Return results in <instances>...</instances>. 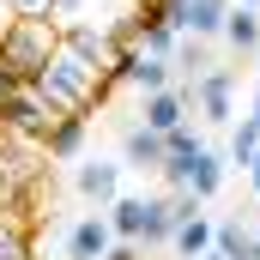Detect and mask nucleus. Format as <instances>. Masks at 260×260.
<instances>
[{
  "label": "nucleus",
  "mask_w": 260,
  "mask_h": 260,
  "mask_svg": "<svg viewBox=\"0 0 260 260\" xmlns=\"http://www.w3.org/2000/svg\"><path fill=\"white\" fill-rule=\"evenodd\" d=\"M212 248L224 260H254V230L242 224V218H218V230H212Z\"/></svg>",
  "instance_id": "obj_16"
},
{
  "label": "nucleus",
  "mask_w": 260,
  "mask_h": 260,
  "mask_svg": "<svg viewBox=\"0 0 260 260\" xmlns=\"http://www.w3.org/2000/svg\"><path fill=\"white\" fill-rule=\"evenodd\" d=\"M248 182H254V194H260V151H254V164H248Z\"/></svg>",
  "instance_id": "obj_27"
},
{
  "label": "nucleus",
  "mask_w": 260,
  "mask_h": 260,
  "mask_svg": "<svg viewBox=\"0 0 260 260\" xmlns=\"http://www.w3.org/2000/svg\"><path fill=\"white\" fill-rule=\"evenodd\" d=\"M121 157H127L133 170H164V164H170V139L151 133L145 121H133V127L121 133Z\"/></svg>",
  "instance_id": "obj_10"
},
{
  "label": "nucleus",
  "mask_w": 260,
  "mask_h": 260,
  "mask_svg": "<svg viewBox=\"0 0 260 260\" xmlns=\"http://www.w3.org/2000/svg\"><path fill=\"white\" fill-rule=\"evenodd\" d=\"M157 176H164V188H170V194H188V157H170Z\"/></svg>",
  "instance_id": "obj_22"
},
{
  "label": "nucleus",
  "mask_w": 260,
  "mask_h": 260,
  "mask_svg": "<svg viewBox=\"0 0 260 260\" xmlns=\"http://www.w3.org/2000/svg\"><path fill=\"white\" fill-rule=\"evenodd\" d=\"M194 151H200V133L194 127H176V133H170V157H194Z\"/></svg>",
  "instance_id": "obj_23"
},
{
  "label": "nucleus",
  "mask_w": 260,
  "mask_h": 260,
  "mask_svg": "<svg viewBox=\"0 0 260 260\" xmlns=\"http://www.w3.org/2000/svg\"><path fill=\"white\" fill-rule=\"evenodd\" d=\"M55 109L37 97V91H12L6 103H0V133H12V139H30V145H49V133H55Z\"/></svg>",
  "instance_id": "obj_3"
},
{
  "label": "nucleus",
  "mask_w": 260,
  "mask_h": 260,
  "mask_svg": "<svg viewBox=\"0 0 260 260\" xmlns=\"http://www.w3.org/2000/svg\"><path fill=\"white\" fill-rule=\"evenodd\" d=\"M224 43H230L236 55H260V12H254V6H230V18H224Z\"/></svg>",
  "instance_id": "obj_15"
},
{
  "label": "nucleus",
  "mask_w": 260,
  "mask_h": 260,
  "mask_svg": "<svg viewBox=\"0 0 260 260\" xmlns=\"http://www.w3.org/2000/svg\"><path fill=\"white\" fill-rule=\"evenodd\" d=\"M206 260H224V254H218V248H212V254H206Z\"/></svg>",
  "instance_id": "obj_29"
},
{
  "label": "nucleus",
  "mask_w": 260,
  "mask_h": 260,
  "mask_svg": "<svg viewBox=\"0 0 260 260\" xmlns=\"http://www.w3.org/2000/svg\"><path fill=\"white\" fill-rule=\"evenodd\" d=\"M218 188H224V157H218L212 145H200L194 157H188V194H194V200H212Z\"/></svg>",
  "instance_id": "obj_12"
},
{
  "label": "nucleus",
  "mask_w": 260,
  "mask_h": 260,
  "mask_svg": "<svg viewBox=\"0 0 260 260\" xmlns=\"http://www.w3.org/2000/svg\"><path fill=\"white\" fill-rule=\"evenodd\" d=\"M73 188L91 200V206H103V212H109V206L121 200V164L91 157V164H79V170H73Z\"/></svg>",
  "instance_id": "obj_7"
},
{
  "label": "nucleus",
  "mask_w": 260,
  "mask_h": 260,
  "mask_svg": "<svg viewBox=\"0 0 260 260\" xmlns=\"http://www.w3.org/2000/svg\"><path fill=\"white\" fill-rule=\"evenodd\" d=\"M109 260H145V248H139V242H115V248H109Z\"/></svg>",
  "instance_id": "obj_24"
},
{
  "label": "nucleus",
  "mask_w": 260,
  "mask_h": 260,
  "mask_svg": "<svg viewBox=\"0 0 260 260\" xmlns=\"http://www.w3.org/2000/svg\"><path fill=\"white\" fill-rule=\"evenodd\" d=\"M61 49L115 85V49H109V30H97V24H61Z\"/></svg>",
  "instance_id": "obj_5"
},
{
  "label": "nucleus",
  "mask_w": 260,
  "mask_h": 260,
  "mask_svg": "<svg viewBox=\"0 0 260 260\" xmlns=\"http://www.w3.org/2000/svg\"><path fill=\"white\" fill-rule=\"evenodd\" d=\"M79 12H85V0H55V24L61 18H79Z\"/></svg>",
  "instance_id": "obj_25"
},
{
  "label": "nucleus",
  "mask_w": 260,
  "mask_h": 260,
  "mask_svg": "<svg viewBox=\"0 0 260 260\" xmlns=\"http://www.w3.org/2000/svg\"><path fill=\"white\" fill-rule=\"evenodd\" d=\"M254 151H260V127H248V121H242V127H236V139H230V164H242V170H248V164H254Z\"/></svg>",
  "instance_id": "obj_20"
},
{
  "label": "nucleus",
  "mask_w": 260,
  "mask_h": 260,
  "mask_svg": "<svg viewBox=\"0 0 260 260\" xmlns=\"http://www.w3.org/2000/svg\"><path fill=\"white\" fill-rule=\"evenodd\" d=\"M164 12H170V24H182V12H188V0H157Z\"/></svg>",
  "instance_id": "obj_26"
},
{
  "label": "nucleus",
  "mask_w": 260,
  "mask_h": 260,
  "mask_svg": "<svg viewBox=\"0 0 260 260\" xmlns=\"http://www.w3.org/2000/svg\"><path fill=\"white\" fill-rule=\"evenodd\" d=\"M236 6H254V12H260V0H236Z\"/></svg>",
  "instance_id": "obj_28"
},
{
  "label": "nucleus",
  "mask_w": 260,
  "mask_h": 260,
  "mask_svg": "<svg viewBox=\"0 0 260 260\" xmlns=\"http://www.w3.org/2000/svg\"><path fill=\"white\" fill-rule=\"evenodd\" d=\"M188 115H194V103H188V85H170V91H157V97H145V109H139V121L151 133H170L176 127H188Z\"/></svg>",
  "instance_id": "obj_6"
},
{
  "label": "nucleus",
  "mask_w": 260,
  "mask_h": 260,
  "mask_svg": "<svg viewBox=\"0 0 260 260\" xmlns=\"http://www.w3.org/2000/svg\"><path fill=\"white\" fill-rule=\"evenodd\" d=\"M224 18H230V0H188L176 30H188L194 43H206V37H224Z\"/></svg>",
  "instance_id": "obj_11"
},
{
  "label": "nucleus",
  "mask_w": 260,
  "mask_h": 260,
  "mask_svg": "<svg viewBox=\"0 0 260 260\" xmlns=\"http://www.w3.org/2000/svg\"><path fill=\"white\" fill-rule=\"evenodd\" d=\"M115 79H127L133 91H145V97H157V91H170V61L164 55H145V49H133L115 61Z\"/></svg>",
  "instance_id": "obj_9"
},
{
  "label": "nucleus",
  "mask_w": 260,
  "mask_h": 260,
  "mask_svg": "<svg viewBox=\"0 0 260 260\" xmlns=\"http://www.w3.org/2000/svg\"><path fill=\"white\" fill-rule=\"evenodd\" d=\"M176 230H182V218H176V206H170V194H151V200H145V236H139V248H157V242H176Z\"/></svg>",
  "instance_id": "obj_14"
},
{
  "label": "nucleus",
  "mask_w": 260,
  "mask_h": 260,
  "mask_svg": "<svg viewBox=\"0 0 260 260\" xmlns=\"http://www.w3.org/2000/svg\"><path fill=\"white\" fill-rule=\"evenodd\" d=\"M85 133H91V115H61V121H55V133H49V145H43V151H49L55 164H73V157L85 151Z\"/></svg>",
  "instance_id": "obj_13"
},
{
  "label": "nucleus",
  "mask_w": 260,
  "mask_h": 260,
  "mask_svg": "<svg viewBox=\"0 0 260 260\" xmlns=\"http://www.w3.org/2000/svg\"><path fill=\"white\" fill-rule=\"evenodd\" d=\"M55 55H61V24L55 18H12L6 37H0V67L18 73L24 85H37Z\"/></svg>",
  "instance_id": "obj_2"
},
{
  "label": "nucleus",
  "mask_w": 260,
  "mask_h": 260,
  "mask_svg": "<svg viewBox=\"0 0 260 260\" xmlns=\"http://www.w3.org/2000/svg\"><path fill=\"white\" fill-rule=\"evenodd\" d=\"M103 218H109L115 242H139V236H145V200H127V194H121L109 212H103Z\"/></svg>",
  "instance_id": "obj_18"
},
{
  "label": "nucleus",
  "mask_w": 260,
  "mask_h": 260,
  "mask_svg": "<svg viewBox=\"0 0 260 260\" xmlns=\"http://www.w3.org/2000/svg\"><path fill=\"white\" fill-rule=\"evenodd\" d=\"M109 248H115V230L103 212H91L67 230V260H109Z\"/></svg>",
  "instance_id": "obj_8"
},
{
  "label": "nucleus",
  "mask_w": 260,
  "mask_h": 260,
  "mask_svg": "<svg viewBox=\"0 0 260 260\" xmlns=\"http://www.w3.org/2000/svg\"><path fill=\"white\" fill-rule=\"evenodd\" d=\"M212 230H218V218H206V212H200V218H188V224L176 230V242H170V248H176L182 260H206V254H212Z\"/></svg>",
  "instance_id": "obj_17"
},
{
  "label": "nucleus",
  "mask_w": 260,
  "mask_h": 260,
  "mask_svg": "<svg viewBox=\"0 0 260 260\" xmlns=\"http://www.w3.org/2000/svg\"><path fill=\"white\" fill-rule=\"evenodd\" d=\"M188 103H194L200 121H230V115H236V73H230V67H212L206 79L188 85Z\"/></svg>",
  "instance_id": "obj_4"
},
{
  "label": "nucleus",
  "mask_w": 260,
  "mask_h": 260,
  "mask_svg": "<svg viewBox=\"0 0 260 260\" xmlns=\"http://www.w3.org/2000/svg\"><path fill=\"white\" fill-rule=\"evenodd\" d=\"M12 18H55V0H0Z\"/></svg>",
  "instance_id": "obj_21"
},
{
  "label": "nucleus",
  "mask_w": 260,
  "mask_h": 260,
  "mask_svg": "<svg viewBox=\"0 0 260 260\" xmlns=\"http://www.w3.org/2000/svg\"><path fill=\"white\" fill-rule=\"evenodd\" d=\"M0 103H6V91H0Z\"/></svg>",
  "instance_id": "obj_31"
},
{
  "label": "nucleus",
  "mask_w": 260,
  "mask_h": 260,
  "mask_svg": "<svg viewBox=\"0 0 260 260\" xmlns=\"http://www.w3.org/2000/svg\"><path fill=\"white\" fill-rule=\"evenodd\" d=\"M254 260H260V236H254Z\"/></svg>",
  "instance_id": "obj_30"
},
{
  "label": "nucleus",
  "mask_w": 260,
  "mask_h": 260,
  "mask_svg": "<svg viewBox=\"0 0 260 260\" xmlns=\"http://www.w3.org/2000/svg\"><path fill=\"white\" fill-rule=\"evenodd\" d=\"M55 115H91V103H103V91H109V79L103 73H91L85 61H73V55H55V61L43 67V79L30 85Z\"/></svg>",
  "instance_id": "obj_1"
},
{
  "label": "nucleus",
  "mask_w": 260,
  "mask_h": 260,
  "mask_svg": "<svg viewBox=\"0 0 260 260\" xmlns=\"http://www.w3.org/2000/svg\"><path fill=\"white\" fill-rule=\"evenodd\" d=\"M0 260H30V236L12 218H0Z\"/></svg>",
  "instance_id": "obj_19"
}]
</instances>
